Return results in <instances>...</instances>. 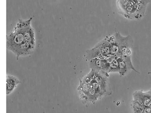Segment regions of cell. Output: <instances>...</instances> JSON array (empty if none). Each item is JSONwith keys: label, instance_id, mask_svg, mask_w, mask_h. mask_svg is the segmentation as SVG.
<instances>
[{"label": "cell", "instance_id": "9a60e30c", "mask_svg": "<svg viewBox=\"0 0 151 113\" xmlns=\"http://www.w3.org/2000/svg\"><path fill=\"white\" fill-rule=\"evenodd\" d=\"M89 84L91 85V86L94 89V90L96 91V93L97 94V95L99 96L100 99L103 97V93L101 92V89L100 88V86L99 84L98 83V82L96 81L95 79H93L90 83Z\"/></svg>", "mask_w": 151, "mask_h": 113}, {"label": "cell", "instance_id": "2e32d148", "mask_svg": "<svg viewBox=\"0 0 151 113\" xmlns=\"http://www.w3.org/2000/svg\"><path fill=\"white\" fill-rule=\"evenodd\" d=\"M96 71L91 70V72L86 75L82 80H81V82L83 83H89L95 78Z\"/></svg>", "mask_w": 151, "mask_h": 113}, {"label": "cell", "instance_id": "5b68a950", "mask_svg": "<svg viewBox=\"0 0 151 113\" xmlns=\"http://www.w3.org/2000/svg\"><path fill=\"white\" fill-rule=\"evenodd\" d=\"M119 62V74L121 77L124 76L129 71L133 70L137 74H140V72H138L134 68L132 61L131 56H121L118 58Z\"/></svg>", "mask_w": 151, "mask_h": 113}, {"label": "cell", "instance_id": "8fae6325", "mask_svg": "<svg viewBox=\"0 0 151 113\" xmlns=\"http://www.w3.org/2000/svg\"><path fill=\"white\" fill-rule=\"evenodd\" d=\"M24 41L29 42L33 45H36V39L34 28L32 27L31 23L29 24L24 32Z\"/></svg>", "mask_w": 151, "mask_h": 113}, {"label": "cell", "instance_id": "3957f363", "mask_svg": "<svg viewBox=\"0 0 151 113\" xmlns=\"http://www.w3.org/2000/svg\"><path fill=\"white\" fill-rule=\"evenodd\" d=\"M114 36L119 47L120 56H131L134 44L132 37L130 35L124 37L118 31L116 32Z\"/></svg>", "mask_w": 151, "mask_h": 113}, {"label": "cell", "instance_id": "277c9868", "mask_svg": "<svg viewBox=\"0 0 151 113\" xmlns=\"http://www.w3.org/2000/svg\"><path fill=\"white\" fill-rule=\"evenodd\" d=\"M94 79L100 86L103 97L112 94V90L109 80V74L108 72L103 70L96 72Z\"/></svg>", "mask_w": 151, "mask_h": 113}, {"label": "cell", "instance_id": "7c38bea8", "mask_svg": "<svg viewBox=\"0 0 151 113\" xmlns=\"http://www.w3.org/2000/svg\"><path fill=\"white\" fill-rule=\"evenodd\" d=\"M110 40V54L111 55L120 56V50L114 35L109 37Z\"/></svg>", "mask_w": 151, "mask_h": 113}, {"label": "cell", "instance_id": "7a4b0ae2", "mask_svg": "<svg viewBox=\"0 0 151 113\" xmlns=\"http://www.w3.org/2000/svg\"><path fill=\"white\" fill-rule=\"evenodd\" d=\"M32 18L28 20L19 19L14 27V30L9 34L6 37V47L7 49L16 55L21 45L24 42V32L28 25L31 23Z\"/></svg>", "mask_w": 151, "mask_h": 113}, {"label": "cell", "instance_id": "5bb4252c", "mask_svg": "<svg viewBox=\"0 0 151 113\" xmlns=\"http://www.w3.org/2000/svg\"><path fill=\"white\" fill-rule=\"evenodd\" d=\"M131 107L134 113H143L145 107L143 104L134 99L132 101Z\"/></svg>", "mask_w": 151, "mask_h": 113}, {"label": "cell", "instance_id": "52a82bcc", "mask_svg": "<svg viewBox=\"0 0 151 113\" xmlns=\"http://www.w3.org/2000/svg\"><path fill=\"white\" fill-rule=\"evenodd\" d=\"M35 49V45L24 41L21 45L16 54L17 59H18L19 56H26L31 55L34 53Z\"/></svg>", "mask_w": 151, "mask_h": 113}, {"label": "cell", "instance_id": "6da1fadb", "mask_svg": "<svg viewBox=\"0 0 151 113\" xmlns=\"http://www.w3.org/2000/svg\"><path fill=\"white\" fill-rule=\"evenodd\" d=\"M151 0H117L119 13L124 17L134 20L142 19L147 5Z\"/></svg>", "mask_w": 151, "mask_h": 113}, {"label": "cell", "instance_id": "9c48e42d", "mask_svg": "<svg viewBox=\"0 0 151 113\" xmlns=\"http://www.w3.org/2000/svg\"><path fill=\"white\" fill-rule=\"evenodd\" d=\"M21 83V81L12 75H6V94L7 95L13 92L17 85Z\"/></svg>", "mask_w": 151, "mask_h": 113}, {"label": "cell", "instance_id": "8992f818", "mask_svg": "<svg viewBox=\"0 0 151 113\" xmlns=\"http://www.w3.org/2000/svg\"><path fill=\"white\" fill-rule=\"evenodd\" d=\"M132 96L133 99L139 102L145 107H149L151 104V93L150 90L145 92L143 91H135Z\"/></svg>", "mask_w": 151, "mask_h": 113}, {"label": "cell", "instance_id": "30bf717a", "mask_svg": "<svg viewBox=\"0 0 151 113\" xmlns=\"http://www.w3.org/2000/svg\"><path fill=\"white\" fill-rule=\"evenodd\" d=\"M108 56H104L100 51L99 50L97 49L95 47L91 49L87 50L86 51V57L88 61L94 58H98L101 60L105 59Z\"/></svg>", "mask_w": 151, "mask_h": 113}, {"label": "cell", "instance_id": "d6986e66", "mask_svg": "<svg viewBox=\"0 0 151 113\" xmlns=\"http://www.w3.org/2000/svg\"><path fill=\"white\" fill-rule=\"evenodd\" d=\"M150 92H151V89H150Z\"/></svg>", "mask_w": 151, "mask_h": 113}, {"label": "cell", "instance_id": "4fadbf2b", "mask_svg": "<svg viewBox=\"0 0 151 113\" xmlns=\"http://www.w3.org/2000/svg\"><path fill=\"white\" fill-rule=\"evenodd\" d=\"M89 68L91 70L99 72L102 70V62L101 60L98 58H94L88 61Z\"/></svg>", "mask_w": 151, "mask_h": 113}, {"label": "cell", "instance_id": "ba28073f", "mask_svg": "<svg viewBox=\"0 0 151 113\" xmlns=\"http://www.w3.org/2000/svg\"><path fill=\"white\" fill-rule=\"evenodd\" d=\"M97 49L105 56H108L111 55L110 54V40L109 37H107L101 41L98 42L95 46Z\"/></svg>", "mask_w": 151, "mask_h": 113}, {"label": "cell", "instance_id": "e0dca14e", "mask_svg": "<svg viewBox=\"0 0 151 113\" xmlns=\"http://www.w3.org/2000/svg\"><path fill=\"white\" fill-rule=\"evenodd\" d=\"M119 62L118 58L111 62L109 65L108 73L109 72H118L119 73Z\"/></svg>", "mask_w": 151, "mask_h": 113}, {"label": "cell", "instance_id": "ac0fdd59", "mask_svg": "<svg viewBox=\"0 0 151 113\" xmlns=\"http://www.w3.org/2000/svg\"><path fill=\"white\" fill-rule=\"evenodd\" d=\"M143 113H151V109L150 107H145Z\"/></svg>", "mask_w": 151, "mask_h": 113}]
</instances>
